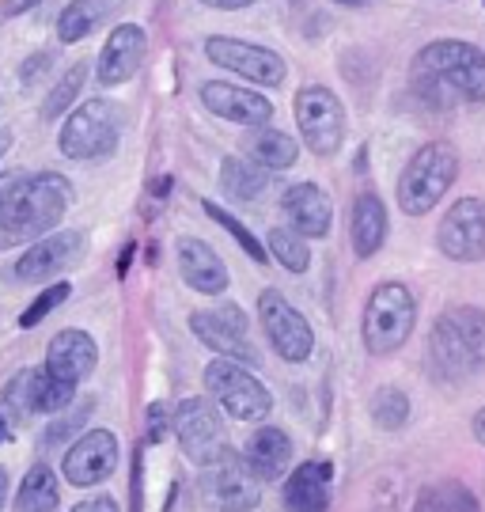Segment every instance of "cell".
Listing matches in <instances>:
<instances>
[{"label":"cell","mask_w":485,"mask_h":512,"mask_svg":"<svg viewBox=\"0 0 485 512\" xmlns=\"http://www.w3.org/2000/svg\"><path fill=\"white\" fill-rule=\"evenodd\" d=\"M296 126L304 133V145L315 156H334L345 145V107L342 99L323 88L307 84L296 92Z\"/></svg>","instance_id":"ba28073f"},{"label":"cell","mask_w":485,"mask_h":512,"mask_svg":"<svg viewBox=\"0 0 485 512\" xmlns=\"http://www.w3.org/2000/svg\"><path fill=\"white\" fill-rule=\"evenodd\" d=\"M118 8H122V0H72V4H65V12L57 16L61 46H72V42H84L88 35H95Z\"/></svg>","instance_id":"484cf974"},{"label":"cell","mask_w":485,"mask_h":512,"mask_svg":"<svg viewBox=\"0 0 485 512\" xmlns=\"http://www.w3.org/2000/svg\"><path fill=\"white\" fill-rule=\"evenodd\" d=\"M167 425H171L167 403H152V406H148V440H152V444L167 440Z\"/></svg>","instance_id":"f35d334b"},{"label":"cell","mask_w":485,"mask_h":512,"mask_svg":"<svg viewBox=\"0 0 485 512\" xmlns=\"http://www.w3.org/2000/svg\"><path fill=\"white\" fill-rule=\"evenodd\" d=\"M247 467L254 471L258 482H273L288 471V459H292V440L285 429L277 425H262L258 433H251L247 440Z\"/></svg>","instance_id":"603a6c76"},{"label":"cell","mask_w":485,"mask_h":512,"mask_svg":"<svg viewBox=\"0 0 485 512\" xmlns=\"http://www.w3.org/2000/svg\"><path fill=\"white\" fill-rule=\"evenodd\" d=\"M414 323H417V296L402 281H383V285L372 289L368 304H364V319H360L364 349L372 357L395 353L414 334Z\"/></svg>","instance_id":"277c9868"},{"label":"cell","mask_w":485,"mask_h":512,"mask_svg":"<svg viewBox=\"0 0 485 512\" xmlns=\"http://www.w3.org/2000/svg\"><path fill=\"white\" fill-rule=\"evenodd\" d=\"M69 296H72V285H69V281H54V285H46V293L38 296L35 304H31V308L19 315V327H23V330L38 327V323H42V319H46L50 311L61 308V304H65Z\"/></svg>","instance_id":"d590c367"},{"label":"cell","mask_w":485,"mask_h":512,"mask_svg":"<svg viewBox=\"0 0 485 512\" xmlns=\"http://www.w3.org/2000/svg\"><path fill=\"white\" fill-rule=\"evenodd\" d=\"M209 467H213L209 471V497H213L220 509L224 512L258 509L262 490H258V478H254V471L247 467V459L239 456V452L224 448Z\"/></svg>","instance_id":"5bb4252c"},{"label":"cell","mask_w":485,"mask_h":512,"mask_svg":"<svg viewBox=\"0 0 485 512\" xmlns=\"http://www.w3.org/2000/svg\"><path fill=\"white\" fill-rule=\"evenodd\" d=\"M459 175V152L448 141H429L410 156L398 179V205L406 217H425L451 190Z\"/></svg>","instance_id":"3957f363"},{"label":"cell","mask_w":485,"mask_h":512,"mask_svg":"<svg viewBox=\"0 0 485 512\" xmlns=\"http://www.w3.org/2000/svg\"><path fill=\"white\" fill-rule=\"evenodd\" d=\"M8 437H12V429H8V425H4V418H0V444H4Z\"/></svg>","instance_id":"f907efd6"},{"label":"cell","mask_w":485,"mask_h":512,"mask_svg":"<svg viewBox=\"0 0 485 512\" xmlns=\"http://www.w3.org/2000/svg\"><path fill=\"white\" fill-rule=\"evenodd\" d=\"M330 463H300L285 486V509L288 512H326L330 509Z\"/></svg>","instance_id":"7402d4cb"},{"label":"cell","mask_w":485,"mask_h":512,"mask_svg":"<svg viewBox=\"0 0 485 512\" xmlns=\"http://www.w3.org/2000/svg\"><path fill=\"white\" fill-rule=\"evenodd\" d=\"M414 92L421 95L429 107H451V95H455V92H448V88H444L436 76L421 73V69L414 73Z\"/></svg>","instance_id":"74e56055"},{"label":"cell","mask_w":485,"mask_h":512,"mask_svg":"<svg viewBox=\"0 0 485 512\" xmlns=\"http://www.w3.org/2000/svg\"><path fill=\"white\" fill-rule=\"evenodd\" d=\"M133 251H137V243H129L126 251H122V258H118V277L129 274V262H133Z\"/></svg>","instance_id":"f6af8a7d"},{"label":"cell","mask_w":485,"mask_h":512,"mask_svg":"<svg viewBox=\"0 0 485 512\" xmlns=\"http://www.w3.org/2000/svg\"><path fill=\"white\" fill-rule=\"evenodd\" d=\"M19 179H23L19 171H8V175H0V205H4V198H8V190H12V186H16Z\"/></svg>","instance_id":"ee69618b"},{"label":"cell","mask_w":485,"mask_h":512,"mask_svg":"<svg viewBox=\"0 0 485 512\" xmlns=\"http://www.w3.org/2000/svg\"><path fill=\"white\" fill-rule=\"evenodd\" d=\"M72 512H118V505L110 497H91V501H80Z\"/></svg>","instance_id":"60d3db41"},{"label":"cell","mask_w":485,"mask_h":512,"mask_svg":"<svg viewBox=\"0 0 485 512\" xmlns=\"http://www.w3.org/2000/svg\"><path fill=\"white\" fill-rule=\"evenodd\" d=\"M349 236H353L357 258H372L383 247V239H387V205L379 202V194H372V190L357 194Z\"/></svg>","instance_id":"d4e9b609"},{"label":"cell","mask_w":485,"mask_h":512,"mask_svg":"<svg viewBox=\"0 0 485 512\" xmlns=\"http://www.w3.org/2000/svg\"><path fill=\"white\" fill-rule=\"evenodd\" d=\"M243 152H247V160L258 164L262 171H288V167L296 164V156H300L296 141L288 137L285 129H273V126H251L247 129V137H243Z\"/></svg>","instance_id":"cb8c5ba5"},{"label":"cell","mask_w":485,"mask_h":512,"mask_svg":"<svg viewBox=\"0 0 485 512\" xmlns=\"http://www.w3.org/2000/svg\"><path fill=\"white\" fill-rule=\"evenodd\" d=\"M338 4H349V8H360V4H368V0H338Z\"/></svg>","instance_id":"816d5d0a"},{"label":"cell","mask_w":485,"mask_h":512,"mask_svg":"<svg viewBox=\"0 0 485 512\" xmlns=\"http://www.w3.org/2000/svg\"><path fill=\"white\" fill-rule=\"evenodd\" d=\"M281 209L288 217V228L300 232L304 239H323L334 224V205L330 194L315 183H296L281 194Z\"/></svg>","instance_id":"d6986e66"},{"label":"cell","mask_w":485,"mask_h":512,"mask_svg":"<svg viewBox=\"0 0 485 512\" xmlns=\"http://www.w3.org/2000/svg\"><path fill=\"white\" fill-rule=\"evenodd\" d=\"M95 361H99V346L88 330H61L50 349H46V365L57 380H69V384H80L95 372Z\"/></svg>","instance_id":"ffe728a7"},{"label":"cell","mask_w":485,"mask_h":512,"mask_svg":"<svg viewBox=\"0 0 485 512\" xmlns=\"http://www.w3.org/2000/svg\"><path fill=\"white\" fill-rule=\"evenodd\" d=\"M414 512H482V509H478V497L470 494L463 482L440 478V482H429L417 494Z\"/></svg>","instance_id":"83f0119b"},{"label":"cell","mask_w":485,"mask_h":512,"mask_svg":"<svg viewBox=\"0 0 485 512\" xmlns=\"http://www.w3.org/2000/svg\"><path fill=\"white\" fill-rule=\"evenodd\" d=\"M175 437L194 463H213L224 444V418L209 399H182L175 410Z\"/></svg>","instance_id":"7c38bea8"},{"label":"cell","mask_w":485,"mask_h":512,"mask_svg":"<svg viewBox=\"0 0 485 512\" xmlns=\"http://www.w3.org/2000/svg\"><path fill=\"white\" fill-rule=\"evenodd\" d=\"M429 357L440 380L459 384L485 372V311L459 304L448 308L429 334Z\"/></svg>","instance_id":"7a4b0ae2"},{"label":"cell","mask_w":485,"mask_h":512,"mask_svg":"<svg viewBox=\"0 0 485 512\" xmlns=\"http://www.w3.org/2000/svg\"><path fill=\"white\" fill-rule=\"evenodd\" d=\"M118 467V437L110 429H91L80 440H72V448L61 459V471L72 486H99L103 478L114 475Z\"/></svg>","instance_id":"2e32d148"},{"label":"cell","mask_w":485,"mask_h":512,"mask_svg":"<svg viewBox=\"0 0 485 512\" xmlns=\"http://www.w3.org/2000/svg\"><path fill=\"white\" fill-rule=\"evenodd\" d=\"M88 239L80 232H50V236L35 239L23 255L16 258V277L35 285V281H50V277L65 274L69 266H76V258L84 255Z\"/></svg>","instance_id":"9a60e30c"},{"label":"cell","mask_w":485,"mask_h":512,"mask_svg":"<svg viewBox=\"0 0 485 512\" xmlns=\"http://www.w3.org/2000/svg\"><path fill=\"white\" fill-rule=\"evenodd\" d=\"M266 251L285 266L288 274H307V266H311V247H307V239L300 236V232H292V228H273Z\"/></svg>","instance_id":"4dcf8cb0"},{"label":"cell","mask_w":485,"mask_h":512,"mask_svg":"<svg viewBox=\"0 0 485 512\" xmlns=\"http://www.w3.org/2000/svg\"><path fill=\"white\" fill-rule=\"evenodd\" d=\"M35 4H42V0H4V16H23V12H31Z\"/></svg>","instance_id":"7bdbcfd3"},{"label":"cell","mask_w":485,"mask_h":512,"mask_svg":"<svg viewBox=\"0 0 485 512\" xmlns=\"http://www.w3.org/2000/svg\"><path fill=\"white\" fill-rule=\"evenodd\" d=\"M84 80H88V65H84V61H76L69 73L54 84V92L46 95V103H42V118H46V122L61 118V114L76 103V95H80V88H84Z\"/></svg>","instance_id":"836d02e7"},{"label":"cell","mask_w":485,"mask_h":512,"mask_svg":"<svg viewBox=\"0 0 485 512\" xmlns=\"http://www.w3.org/2000/svg\"><path fill=\"white\" fill-rule=\"evenodd\" d=\"M4 497H8V471L0 467V509H4Z\"/></svg>","instance_id":"c3c4849f"},{"label":"cell","mask_w":485,"mask_h":512,"mask_svg":"<svg viewBox=\"0 0 485 512\" xmlns=\"http://www.w3.org/2000/svg\"><path fill=\"white\" fill-rule=\"evenodd\" d=\"M31 414H35L31 410V368H23L0 391V418L12 429V421H27Z\"/></svg>","instance_id":"d6a6232c"},{"label":"cell","mask_w":485,"mask_h":512,"mask_svg":"<svg viewBox=\"0 0 485 512\" xmlns=\"http://www.w3.org/2000/svg\"><path fill=\"white\" fill-rule=\"evenodd\" d=\"M201 4H209V8H220V12H243V8H251L254 0H201Z\"/></svg>","instance_id":"b9f144b4"},{"label":"cell","mask_w":485,"mask_h":512,"mask_svg":"<svg viewBox=\"0 0 485 512\" xmlns=\"http://www.w3.org/2000/svg\"><path fill=\"white\" fill-rule=\"evenodd\" d=\"M258 319H262V330H266L270 346L277 349L285 361L300 365V361L311 357V349H315V330H311V323H307L304 315L292 308L277 289H266V293L258 296Z\"/></svg>","instance_id":"8fae6325"},{"label":"cell","mask_w":485,"mask_h":512,"mask_svg":"<svg viewBox=\"0 0 485 512\" xmlns=\"http://www.w3.org/2000/svg\"><path fill=\"white\" fill-rule=\"evenodd\" d=\"M179 274L190 289H198L205 296H220L228 289V266L220 262V255H216L205 239H194V236L179 239Z\"/></svg>","instance_id":"44dd1931"},{"label":"cell","mask_w":485,"mask_h":512,"mask_svg":"<svg viewBox=\"0 0 485 512\" xmlns=\"http://www.w3.org/2000/svg\"><path fill=\"white\" fill-rule=\"evenodd\" d=\"M190 330L198 334L201 346H209L213 353L239 361V365H258V349L247 338V315L239 311V304H220L213 311H194L190 315Z\"/></svg>","instance_id":"30bf717a"},{"label":"cell","mask_w":485,"mask_h":512,"mask_svg":"<svg viewBox=\"0 0 485 512\" xmlns=\"http://www.w3.org/2000/svg\"><path fill=\"white\" fill-rule=\"evenodd\" d=\"M440 251L451 262H482L485 258V202L482 198H463L455 202L440 220L436 232Z\"/></svg>","instance_id":"4fadbf2b"},{"label":"cell","mask_w":485,"mask_h":512,"mask_svg":"<svg viewBox=\"0 0 485 512\" xmlns=\"http://www.w3.org/2000/svg\"><path fill=\"white\" fill-rule=\"evenodd\" d=\"M72 205V183L57 171L23 175L0 205V236L8 243H35L50 236Z\"/></svg>","instance_id":"6da1fadb"},{"label":"cell","mask_w":485,"mask_h":512,"mask_svg":"<svg viewBox=\"0 0 485 512\" xmlns=\"http://www.w3.org/2000/svg\"><path fill=\"white\" fill-rule=\"evenodd\" d=\"M122 137V110L110 99H88L65 118L57 145L69 160H103L118 148Z\"/></svg>","instance_id":"8992f818"},{"label":"cell","mask_w":485,"mask_h":512,"mask_svg":"<svg viewBox=\"0 0 485 512\" xmlns=\"http://www.w3.org/2000/svg\"><path fill=\"white\" fill-rule=\"evenodd\" d=\"M88 414H91V399H84L76 414H69V418H57L54 425H50V429L38 437V444H42V448H57V444H65L69 437H76V429L88 421Z\"/></svg>","instance_id":"8d00e7d4"},{"label":"cell","mask_w":485,"mask_h":512,"mask_svg":"<svg viewBox=\"0 0 485 512\" xmlns=\"http://www.w3.org/2000/svg\"><path fill=\"white\" fill-rule=\"evenodd\" d=\"M144 54H148L144 27H137V23L114 27L107 35V42H103V50H99V84L103 88H118V84L133 80L137 69H141Z\"/></svg>","instance_id":"ac0fdd59"},{"label":"cell","mask_w":485,"mask_h":512,"mask_svg":"<svg viewBox=\"0 0 485 512\" xmlns=\"http://www.w3.org/2000/svg\"><path fill=\"white\" fill-rule=\"evenodd\" d=\"M201 103L209 114L235 122V126H266L273 118V103L266 95L251 92V88H235L228 80H209L201 84Z\"/></svg>","instance_id":"e0dca14e"},{"label":"cell","mask_w":485,"mask_h":512,"mask_svg":"<svg viewBox=\"0 0 485 512\" xmlns=\"http://www.w3.org/2000/svg\"><path fill=\"white\" fill-rule=\"evenodd\" d=\"M474 433H478V440L485 444V406L478 410V418H474Z\"/></svg>","instance_id":"7dc6e473"},{"label":"cell","mask_w":485,"mask_h":512,"mask_svg":"<svg viewBox=\"0 0 485 512\" xmlns=\"http://www.w3.org/2000/svg\"><path fill=\"white\" fill-rule=\"evenodd\" d=\"M205 387L216 399V406L239 421H262L270 418L273 395L266 391V384L254 376L247 365L228 361V357H216L213 365L205 368Z\"/></svg>","instance_id":"52a82bcc"},{"label":"cell","mask_w":485,"mask_h":512,"mask_svg":"<svg viewBox=\"0 0 485 512\" xmlns=\"http://www.w3.org/2000/svg\"><path fill=\"white\" fill-rule=\"evenodd\" d=\"M220 186H224L232 198H239V202H254V198L266 194L270 175L258 164H251L247 156H228V160L220 164Z\"/></svg>","instance_id":"4316f807"},{"label":"cell","mask_w":485,"mask_h":512,"mask_svg":"<svg viewBox=\"0 0 485 512\" xmlns=\"http://www.w3.org/2000/svg\"><path fill=\"white\" fill-rule=\"evenodd\" d=\"M410 418V399H406V391H398V387H379L376 395H372V421H376L379 429H402Z\"/></svg>","instance_id":"e575fe53"},{"label":"cell","mask_w":485,"mask_h":512,"mask_svg":"<svg viewBox=\"0 0 485 512\" xmlns=\"http://www.w3.org/2000/svg\"><path fill=\"white\" fill-rule=\"evenodd\" d=\"M201 209H205V217H213L216 224H220V228H224V232H228V236H232L235 243L243 247V255L251 258V262H258V266H262V262L270 258V251H266V247L258 243V236H254V232L247 228V224H243V220H235L232 213H228V209H220V205L209 202V198L201 202Z\"/></svg>","instance_id":"1f68e13d"},{"label":"cell","mask_w":485,"mask_h":512,"mask_svg":"<svg viewBox=\"0 0 485 512\" xmlns=\"http://www.w3.org/2000/svg\"><path fill=\"white\" fill-rule=\"evenodd\" d=\"M205 57L228 69V73L251 80L258 88H277L285 84V57L277 50H266V46H254V42H243V38H228V35H213L205 38Z\"/></svg>","instance_id":"9c48e42d"},{"label":"cell","mask_w":485,"mask_h":512,"mask_svg":"<svg viewBox=\"0 0 485 512\" xmlns=\"http://www.w3.org/2000/svg\"><path fill=\"white\" fill-rule=\"evenodd\" d=\"M57 501H61V490H57V478L50 471V463H35L27 471V478L19 482L16 512H54Z\"/></svg>","instance_id":"f1b7e54d"},{"label":"cell","mask_w":485,"mask_h":512,"mask_svg":"<svg viewBox=\"0 0 485 512\" xmlns=\"http://www.w3.org/2000/svg\"><path fill=\"white\" fill-rule=\"evenodd\" d=\"M76 399V384L57 380L50 368H31V410L35 414H57Z\"/></svg>","instance_id":"f546056e"},{"label":"cell","mask_w":485,"mask_h":512,"mask_svg":"<svg viewBox=\"0 0 485 512\" xmlns=\"http://www.w3.org/2000/svg\"><path fill=\"white\" fill-rule=\"evenodd\" d=\"M8 148H12V129H0V160L8 156Z\"/></svg>","instance_id":"bcb514c9"},{"label":"cell","mask_w":485,"mask_h":512,"mask_svg":"<svg viewBox=\"0 0 485 512\" xmlns=\"http://www.w3.org/2000/svg\"><path fill=\"white\" fill-rule=\"evenodd\" d=\"M152 190H156V194H160V198H163V194H171V179H160V183L152 186Z\"/></svg>","instance_id":"681fc988"},{"label":"cell","mask_w":485,"mask_h":512,"mask_svg":"<svg viewBox=\"0 0 485 512\" xmlns=\"http://www.w3.org/2000/svg\"><path fill=\"white\" fill-rule=\"evenodd\" d=\"M50 65H54V54H46V50H42V54H31L27 57V65L19 69V84H27V88H31V84H35L38 76L46 73Z\"/></svg>","instance_id":"ab89813d"},{"label":"cell","mask_w":485,"mask_h":512,"mask_svg":"<svg viewBox=\"0 0 485 512\" xmlns=\"http://www.w3.org/2000/svg\"><path fill=\"white\" fill-rule=\"evenodd\" d=\"M421 73L436 76L448 92L470 103H485V54L463 38H440L429 42L414 61Z\"/></svg>","instance_id":"5b68a950"}]
</instances>
